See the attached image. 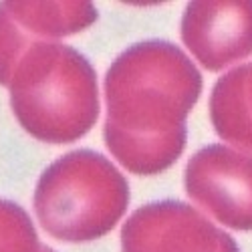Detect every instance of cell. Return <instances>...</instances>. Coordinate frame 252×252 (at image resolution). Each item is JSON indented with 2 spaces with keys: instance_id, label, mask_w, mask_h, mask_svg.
I'll return each mask as SVG.
<instances>
[{
  "instance_id": "cell-1",
  "label": "cell",
  "mask_w": 252,
  "mask_h": 252,
  "mask_svg": "<svg viewBox=\"0 0 252 252\" xmlns=\"http://www.w3.org/2000/svg\"><path fill=\"white\" fill-rule=\"evenodd\" d=\"M202 85V73L178 45L161 38L131 45L105 75L107 150L131 174L165 172L186 148V119Z\"/></svg>"
},
{
  "instance_id": "cell-2",
  "label": "cell",
  "mask_w": 252,
  "mask_h": 252,
  "mask_svg": "<svg viewBox=\"0 0 252 252\" xmlns=\"http://www.w3.org/2000/svg\"><path fill=\"white\" fill-rule=\"evenodd\" d=\"M10 107L16 121L45 143H71L99 119V83L93 65L77 49L40 40L12 71Z\"/></svg>"
},
{
  "instance_id": "cell-3",
  "label": "cell",
  "mask_w": 252,
  "mask_h": 252,
  "mask_svg": "<svg viewBox=\"0 0 252 252\" xmlns=\"http://www.w3.org/2000/svg\"><path fill=\"white\" fill-rule=\"evenodd\" d=\"M34 214L61 242L109 234L129 206V184L99 152L75 150L55 159L34 190Z\"/></svg>"
},
{
  "instance_id": "cell-4",
  "label": "cell",
  "mask_w": 252,
  "mask_h": 252,
  "mask_svg": "<svg viewBox=\"0 0 252 252\" xmlns=\"http://www.w3.org/2000/svg\"><path fill=\"white\" fill-rule=\"evenodd\" d=\"M186 192L230 230H252V154L212 143L198 150L184 172Z\"/></svg>"
},
{
  "instance_id": "cell-5",
  "label": "cell",
  "mask_w": 252,
  "mask_h": 252,
  "mask_svg": "<svg viewBox=\"0 0 252 252\" xmlns=\"http://www.w3.org/2000/svg\"><path fill=\"white\" fill-rule=\"evenodd\" d=\"M121 252H240L200 210L178 200L137 208L121 228Z\"/></svg>"
},
{
  "instance_id": "cell-6",
  "label": "cell",
  "mask_w": 252,
  "mask_h": 252,
  "mask_svg": "<svg viewBox=\"0 0 252 252\" xmlns=\"http://www.w3.org/2000/svg\"><path fill=\"white\" fill-rule=\"evenodd\" d=\"M180 34L208 71L252 55V0H196L184 10Z\"/></svg>"
},
{
  "instance_id": "cell-7",
  "label": "cell",
  "mask_w": 252,
  "mask_h": 252,
  "mask_svg": "<svg viewBox=\"0 0 252 252\" xmlns=\"http://www.w3.org/2000/svg\"><path fill=\"white\" fill-rule=\"evenodd\" d=\"M214 131L242 152H252V63L222 75L210 95Z\"/></svg>"
},
{
  "instance_id": "cell-8",
  "label": "cell",
  "mask_w": 252,
  "mask_h": 252,
  "mask_svg": "<svg viewBox=\"0 0 252 252\" xmlns=\"http://www.w3.org/2000/svg\"><path fill=\"white\" fill-rule=\"evenodd\" d=\"M12 20L32 43L69 36L89 29L99 18L93 2H2Z\"/></svg>"
},
{
  "instance_id": "cell-9",
  "label": "cell",
  "mask_w": 252,
  "mask_h": 252,
  "mask_svg": "<svg viewBox=\"0 0 252 252\" xmlns=\"http://www.w3.org/2000/svg\"><path fill=\"white\" fill-rule=\"evenodd\" d=\"M31 216L20 206L0 200V252H40Z\"/></svg>"
},
{
  "instance_id": "cell-10",
  "label": "cell",
  "mask_w": 252,
  "mask_h": 252,
  "mask_svg": "<svg viewBox=\"0 0 252 252\" xmlns=\"http://www.w3.org/2000/svg\"><path fill=\"white\" fill-rule=\"evenodd\" d=\"M40 252H55L53 248H49V246H43V248H40Z\"/></svg>"
}]
</instances>
